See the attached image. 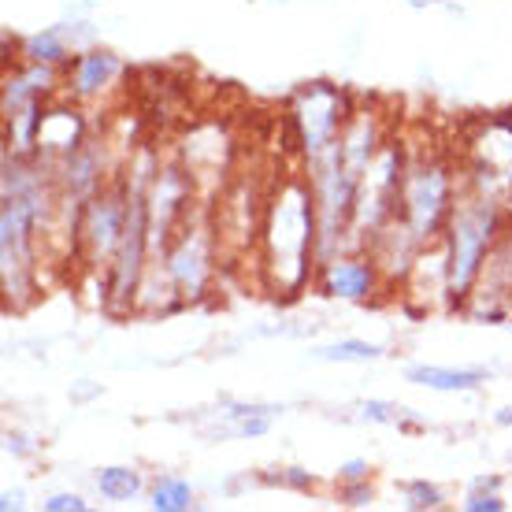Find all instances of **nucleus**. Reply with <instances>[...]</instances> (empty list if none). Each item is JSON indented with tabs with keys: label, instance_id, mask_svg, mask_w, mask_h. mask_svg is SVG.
Wrapping results in <instances>:
<instances>
[{
	"label": "nucleus",
	"instance_id": "obj_1",
	"mask_svg": "<svg viewBox=\"0 0 512 512\" xmlns=\"http://www.w3.org/2000/svg\"><path fill=\"white\" fill-rule=\"evenodd\" d=\"M316 219H320V208H316L312 182L301 186L297 179H290L271 197L268 219H264V245H268L264 271L279 297H297V290L308 282L312 249L320 245Z\"/></svg>",
	"mask_w": 512,
	"mask_h": 512
},
{
	"label": "nucleus",
	"instance_id": "obj_2",
	"mask_svg": "<svg viewBox=\"0 0 512 512\" xmlns=\"http://www.w3.org/2000/svg\"><path fill=\"white\" fill-rule=\"evenodd\" d=\"M501 234L498 197L479 193L461 201L449 212V256H446V286L453 297H464L475 286L479 271L487 264L490 245Z\"/></svg>",
	"mask_w": 512,
	"mask_h": 512
},
{
	"label": "nucleus",
	"instance_id": "obj_3",
	"mask_svg": "<svg viewBox=\"0 0 512 512\" xmlns=\"http://www.w3.org/2000/svg\"><path fill=\"white\" fill-rule=\"evenodd\" d=\"M453 197V186H449V175L442 164H423L412 167L409 175L401 179V216H405V231H409L412 245H423L438 238L446 216L453 212L449 205Z\"/></svg>",
	"mask_w": 512,
	"mask_h": 512
},
{
	"label": "nucleus",
	"instance_id": "obj_4",
	"mask_svg": "<svg viewBox=\"0 0 512 512\" xmlns=\"http://www.w3.org/2000/svg\"><path fill=\"white\" fill-rule=\"evenodd\" d=\"M342 112H346V108H342V93H334L331 86H323V82L308 86V90L297 97L294 123H297V130H301V149L308 153V160L320 156L323 149L342 134V123H346Z\"/></svg>",
	"mask_w": 512,
	"mask_h": 512
},
{
	"label": "nucleus",
	"instance_id": "obj_5",
	"mask_svg": "<svg viewBox=\"0 0 512 512\" xmlns=\"http://www.w3.org/2000/svg\"><path fill=\"white\" fill-rule=\"evenodd\" d=\"M123 223H127V201L116 193H101L93 197L86 216L78 223V238L86 242V249L93 253V260L116 256L119 242H123Z\"/></svg>",
	"mask_w": 512,
	"mask_h": 512
},
{
	"label": "nucleus",
	"instance_id": "obj_6",
	"mask_svg": "<svg viewBox=\"0 0 512 512\" xmlns=\"http://www.w3.org/2000/svg\"><path fill=\"white\" fill-rule=\"evenodd\" d=\"M320 286L327 297L364 301L375 294V264L372 260H323Z\"/></svg>",
	"mask_w": 512,
	"mask_h": 512
},
{
	"label": "nucleus",
	"instance_id": "obj_7",
	"mask_svg": "<svg viewBox=\"0 0 512 512\" xmlns=\"http://www.w3.org/2000/svg\"><path fill=\"white\" fill-rule=\"evenodd\" d=\"M167 275H171V282H175V290H179L182 297L201 294L205 275H208V256L197 238H182V242L171 249V256H167Z\"/></svg>",
	"mask_w": 512,
	"mask_h": 512
},
{
	"label": "nucleus",
	"instance_id": "obj_8",
	"mask_svg": "<svg viewBox=\"0 0 512 512\" xmlns=\"http://www.w3.org/2000/svg\"><path fill=\"white\" fill-rule=\"evenodd\" d=\"M78 141H82V119L78 112H41L38 127V149H52V153H78Z\"/></svg>",
	"mask_w": 512,
	"mask_h": 512
},
{
	"label": "nucleus",
	"instance_id": "obj_9",
	"mask_svg": "<svg viewBox=\"0 0 512 512\" xmlns=\"http://www.w3.org/2000/svg\"><path fill=\"white\" fill-rule=\"evenodd\" d=\"M119 75V60L112 52H86L75 60V71H71V90L78 97H93L97 90H104L112 78Z\"/></svg>",
	"mask_w": 512,
	"mask_h": 512
},
{
	"label": "nucleus",
	"instance_id": "obj_10",
	"mask_svg": "<svg viewBox=\"0 0 512 512\" xmlns=\"http://www.w3.org/2000/svg\"><path fill=\"white\" fill-rule=\"evenodd\" d=\"M405 379L416 386H431V390H475V386H483L487 372H453V368H435V364H412Z\"/></svg>",
	"mask_w": 512,
	"mask_h": 512
},
{
	"label": "nucleus",
	"instance_id": "obj_11",
	"mask_svg": "<svg viewBox=\"0 0 512 512\" xmlns=\"http://www.w3.org/2000/svg\"><path fill=\"white\" fill-rule=\"evenodd\" d=\"M97 490L108 501H130L141 490V475L134 468H104L97 472Z\"/></svg>",
	"mask_w": 512,
	"mask_h": 512
},
{
	"label": "nucleus",
	"instance_id": "obj_12",
	"mask_svg": "<svg viewBox=\"0 0 512 512\" xmlns=\"http://www.w3.org/2000/svg\"><path fill=\"white\" fill-rule=\"evenodd\" d=\"M26 56H30V64H64L67 60V41H64V30H45V34H34V38L26 41Z\"/></svg>",
	"mask_w": 512,
	"mask_h": 512
},
{
	"label": "nucleus",
	"instance_id": "obj_13",
	"mask_svg": "<svg viewBox=\"0 0 512 512\" xmlns=\"http://www.w3.org/2000/svg\"><path fill=\"white\" fill-rule=\"evenodd\" d=\"M193 505V490L186 479H160L153 490V509L156 512H182V509H190Z\"/></svg>",
	"mask_w": 512,
	"mask_h": 512
},
{
	"label": "nucleus",
	"instance_id": "obj_14",
	"mask_svg": "<svg viewBox=\"0 0 512 512\" xmlns=\"http://www.w3.org/2000/svg\"><path fill=\"white\" fill-rule=\"evenodd\" d=\"M464 509L468 512H501L505 509V501L498 498V475H479L468 490V498H464Z\"/></svg>",
	"mask_w": 512,
	"mask_h": 512
},
{
	"label": "nucleus",
	"instance_id": "obj_15",
	"mask_svg": "<svg viewBox=\"0 0 512 512\" xmlns=\"http://www.w3.org/2000/svg\"><path fill=\"white\" fill-rule=\"evenodd\" d=\"M379 353H383V349L372 346V342H360V338H346V342H334V346L316 349L312 357H320V360H375Z\"/></svg>",
	"mask_w": 512,
	"mask_h": 512
},
{
	"label": "nucleus",
	"instance_id": "obj_16",
	"mask_svg": "<svg viewBox=\"0 0 512 512\" xmlns=\"http://www.w3.org/2000/svg\"><path fill=\"white\" fill-rule=\"evenodd\" d=\"M405 505L409 509H442V494L427 479H416V483L405 487Z\"/></svg>",
	"mask_w": 512,
	"mask_h": 512
},
{
	"label": "nucleus",
	"instance_id": "obj_17",
	"mask_svg": "<svg viewBox=\"0 0 512 512\" xmlns=\"http://www.w3.org/2000/svg\"><path fill=\"white\" fill-rule=\"evenodd\" d=\"M268 427H271V412H253V416H242V423H238V427H231L227 435L256 438V435H264Z\"/></svg>",
	"mask_w": 512,
	"mask_h": 512
},
{
	"label": "nucleus",
	"instance_id": "obj_18",
	"mask_svg": "<svg viewBox=\"0 0 512 512\" xmlns=\"http://www.w3.org/2000/svg\"><path fill=\"white\" fill-rule=\"evenodd\" d=\"M45 509L49 512H86V501L78 498V494H52L45 501Z\"/></svg>",
	"mask_w": 512,
	"mask_h": 512
},
{
	"label": "nucleus",
	"instance_id": "obj_19",
	"mask_svg": "<svg viewBox=\"0 0 512 512\" xmlns=\"http://www.w3.org/2000/svg\"><path fill=\"white\" fill-rule=\"evenodd\" d=\"M364 416H368V420H375V423H386V420H397V416H401V409H397V405H390V401H368V405H364Z\"/></svg>",
	"mask_w": 512,
	"mask_h": 512
},
{
	"label": "nucleus",
	"instance_id": "obj_20",
	"mask_svg": "<svg viewBox=\"0 0 512 512\" xmlns=\"http://www.w3.org/2000/svg\"><path fill=\"white\" fill-rule=\"evenodd\" d=\"M342 479H346V483H364V479H368V461L342 464Z\"/></svg>",
	"mask_w": 512,
	"mask_h": 512
},
{
	"label": "nucleus",
	"instance_id": "obj_21",
	"mask_svg": "<svg viewBox=\"0 0 512 512\" xmlns=\"http://www.w3.org/2000/svg\"><path fill=\"white\" fill-rule=\"evenodd\" d=\"M342 498H346V505H368V501H372V487H368V483H360V487L346 490Z\"/></svg>",
	"mask_w": 512,
	"mask_h": 512
},
{
	"label": "nucleus",
	"instance_id": "obj_22",
	"mask_svg": "<svg viewBox=\"0 0 512 512\" xmlns=\"http://www.w3.org/2000/svg\"><path fill=\"white\" fill-rule=\"evenodd\" d=\"M494 423H501V427H512V405H509V409H501L498 416H494Z\"/></svg>",
	"mask_w": 512,
	"mask_h": 512
}]
</instances>
